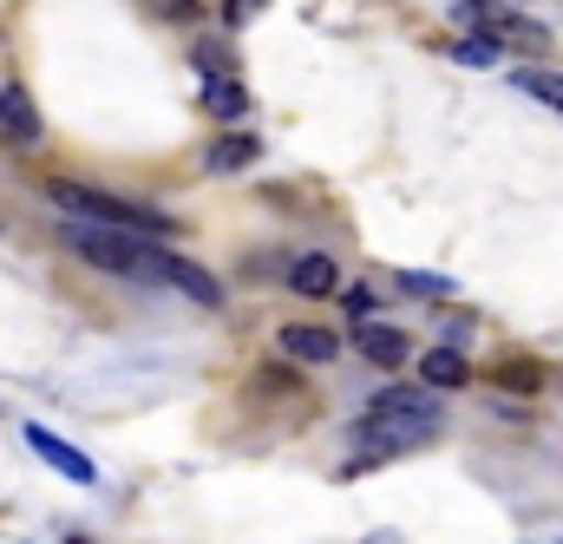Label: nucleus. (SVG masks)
Instances as JSON below:
<instances>
[{
	"instance_id": "obj_13",
	"label": "nucleus",
	"mask_w": 563,
	"mask_h": 544,
	"mask_svg": "<svg viewBox=\"0 0 563 544\" xmlns=\"http://www.w3.org/2000/svg\"><path fill=\"white\" fill-rule=\"evenodd\" d=\"M426 388H465L472 381V368H465V355H452V348H432L426 355Z\"/></svg>"
},
{
	"instance_id": "obj_2",
	"label": "nucleus",
	"mask_w": 563,
	"mask_h": 544,
	"mask_svg": "<svg viewBox=\"0 0 563 544\" xmlns=\"http://www.w3.org/2000/svg\"><path fill=\"white\" fill-rule=\"evenodd\" d=\"M46 197L73 217V224H92V230H132V237H170V217L151 210V204H132V197H112V191H92V184H73V177H53Z\"/></svg>"
},
{
	"instance_id": "obj_4",
	"label": "nucleus",
	"mask_w": 563,
	"mask_h": 544,
	"mask_svg": "<svg viewBox=\"0 0 563 544\" xmlns=\"http://www.w3.org/2000/svg\"><path fill=\"white\" fill-rule=\"evenodd\" d=\"M452 26L492 40V53H498V46H518V53H544V46H551V26L525 20V13L505 7V0H459V7H452Z\"/></svg>"
},
{
	"instance_id": "obj_5",
	"label": "nucleus",
	"mask_w": 563,
	"mask_h": 544,
	"mask_svg": "<svg viewBox=\"0 0 563 544\" xmlns=\"http://www.w3.org/2000/svg\"><path fill=\"white\" fill-rule=\"evenodd\" d=\"M26 446H33V453H40L53 472H66L73 486H92V479H99V472H92V459H86L79 446H66L59 433H46V426H26Z\"/></svg>"
},
{
	"instance_id": "obj_11",
	"label": "nucleus",
	"mask_w": 563,
	"mask_h": 544,
	"mask_svg": "<svg viewBox=\"0 0 563 544\" xmlns=\"http://www.w3.org/2000/svg\"><path fill=\"white\" fill-rule=\"evenodd\" d=\"M256 157H263V144H256L250 132H230V138H217V144L203 151L210 171H243V164H256Z\"/></svg>"
},
{
	"instance_id": "obj_7",
	"label": "nucleus",
	"mask_w": 563,
	"mask_h": 544,
	"mask_svg": "<svg viewBox=\"0 0 563 544\" xmlns=\"http://www.w3.org/2000/svg\"><path fill=\"white\" fill-rule=\"evenodd\" d=\"M276 355H295V361H334L341 355V335L334 328H314V322H288L276 335Z\"/></svg>"
},
{
	"instance_id": "obj_17",
	"label": "nucleus",
	"mask_w": 563,
	"mask_h": 544,
	"mask_svg": "<svg viewBox=\"0 0 563 544\" xmlns=\"http://www.w3.org/2000/svg\"><path fill=\"white\" fill-rule=\"evenodd\" d=\"M341 308H347L354 322H367V315H374V289H347V302H341Z\"/></svg>"
},
{
	"instance_id": "obj_18",
	"label": "nucleus",
	"mask_w": 563,
	"mask_h": 544,
	"mask_svg": "<svg viewBox=\"0 0 563 544\" xmlns=\"http://www.w3.org/2000/svg\"><path fill=\"white\" fill-rule=\"evenodd\" d=\"M505 381H511V388H538V368H531V361H511Z\"/></svg>"
},
{
	"instance_id": "obj_15",
	"label": "nucleus",
	"mask_w": 563,
	"mask_h": 544,
	"mask_svg": "<svg viewBox=\"0 0 563 544\" xmlns=\"http://www.w3.org/2000/svg\"><path fill=\"white\" fill-rule=\"evenodd\" d=\"M452 59H459V66H498V53H492L485 40H459V46H452Z\"/></svg>"
},
{
	"instance_id": "obj_3",
	"label": "nucleus",
	"mask_w": 563,
	"mask_h": 544,
	"mask_svg": "<svg viewBox=\"0 0 563 544\" xmlns=\"http://www.w3.org/2000/svg\"><path fill=\"white\" fill-rule=\"evenodd\" d=\"M66 250L79 263L106 275H125V282H164V257L151 237H132V230H92V224H66Z\"/></svg>"
},
{
	"instance_id": "obj_6",
	"label": "nucleus",
	"mask_w": 563,
	"mask_h": 544,
	"mask_svg": "<svg viewBox=\"0 0 563 544\" xmlns=\"http://www.w3.org/2000/svg\"><path fill=\"white\" fill-rule=\"evenodd\" d=\"M164 289H177V295H190L197 308H223V289H217V275L210 270H197L190 257H164Z\"/></svg>"
},
{
	"instance_id": "obj_8",
	"label": "nucleus",
	"mask_w": 563,
	"mask_h": 544,
	"mask_svg": "<svg viewBox=\"0 0 563 544\" xmlns=\"http://www.w3.org/2000/svg\"><path fill=\"white\" fill-rule=\"evenodd\" d=\"M0 132L20 138V144H40V112L20 86H0Z\"/></svg>"
},
{
	"instance_id": "obj_9",
	"label": "nucleus",
	"mask_w": 563,
	"mask_h": 544,
	"mask_svg": "<svg viewBox=\"0 0 563 544\" xmlns=\"http://www.w3.org/2000/svg\"><path fill=\"white\" fill-rule=\"evenodd\" d=\"M361 355H367L374 368H400V361L413 355V341H407L400 328H361Z\"/></svg>"
},
{
	"instance_id": "obj_1",
	"label": "nucleus",
	"mask_w": 563,
	"mask_h": 544,
	"mask_svg": "<svg viewBox=\"0 0 563 544\" xmlns=\"http://www.w3.org/2000/svg\"><path fill=\"white\" fill-rule=\"evenodd\" d=\"M439 426H445L439 401H426L420 388H394V394H380L374 413L354 426V446L367 459H394V453H413L426 439H439Z\"/></svg>"
},
{
	"instance_id": "obj_14",
	"label": "nucleus",
	"mask_w": 563,
	"mask_h": 544,
	"mask_svg": "<svg viewBox=\"0 0 563 544\" xmlns=\"http://www.w3.org/2000/svg\"><path fill=\"white\" fill-rule=\"evenodd\" d=\"M518 79V93H531L538 106H558L563 112V73H544V66H525V73H511Z\"/></svg>"
},
{
	"instance_id": "obj_19",
	"label": "nucleus",
	"mask_w": 563,
	"mask_h": 544,
	"mask_svg": "<svg viewBox=\"0 0 563 544\" xmlns=\"http://www.w3.org/2000/svg\"><path fill=\"white\" fill-rule=\"evenodd\" d=\"M256 7H269V0H223V20H230V26H236V20H250V13H256Z\"/></svg>"
},
{
	"instance_id": "obj_12",
	"label": "nucleus",
	"mask_w": 563,
	"mask_h": 544,
	"mask_svg": "<svg viewBox=\"0 0 563 544\" xmlns=\"http://www.w3.org/2000/svg\"><path fill=\"white\" fill-rule=\"evenodd\" d=\"M203 106H210L217 119H243V112H250V93H243V79H230V73H210V86H203Z\"/></svg>"
},
{
	"instance_id": "obj_16",
	"label": "nucleus",
	"mask_w": 563,
	"mask_h": 544,
	"mask_svg": "<svg viewBox=\"0 0 563 544\" xmlns=\"http://www.w3.org/2000/svg\"><path fill=\"white\" fill-rule=\"evenodd\" d=\"M400 289H413V295H452L445 275H400Z\"/></svg>"
},
{
	"instance_id": "obj_10",
	"label": "nucleus",
	"mask_w": 563,
	"mask_h": 544,
	"mask_svg": "<svg viewBox=\"0 0 563 544\" xmlns=\"http://www.w3.org/2000/svg\"><path fill=\"white\" fill-rule=\"evenodd\" d=\"M288 289L295 295H334V257H295L288 263Z\"/></svg>"
}]
</instances>
